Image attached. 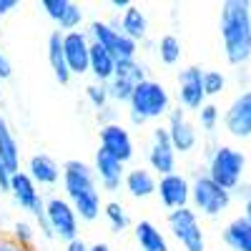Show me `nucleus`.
Instances as JSON below:
<instances>
[{
	"mask_svg": "<svg viewBox=\"0 0 251 251\" xmlns=\"http://www.w3.org/2000/svg\"><path fill=\"white\" fill-rule=\"evenodd\" d=\"M244 219L251 224V199H249V201H246V206H244Z\"/></svg>",
	"mask_w": 251,
	"mask_h": 251,
	"instance_id": "37998d69",
	"label": "nucleus"
},
{
	"mask_svg": "<svg viewBox=\"0 0 251 251\" xmlns=\"http://www.w3.org/2000/svg\"><path fill=\"white\" fill-rule=\"evenodd\" d=\"M111 23L126 35V38H131L133 43H141V40L149 35V15H146V10L136 3H131L128 8H126L121 13L118 20H111Z\"/></svg>",
	"mask_w": 251,
	"mask_h": 251,
	"instance_id": "6ab92c4d",
	"label": "nucleus"
},
{
	"mask_svg": "<svg viewBox=\"0 0 251 251\" xmlns=\"http://www.w3.org/2000/svg\"><path fill=\"white\" fill-rule=\"evenodd\" d=\"M224 241L234 251H251V224L239 216L224 228Z\"/></svg>",
	"mask_w": 251,
	"mask_h": 251,
	"instance_id": "a878e982",
	"label": "nucleus"
},
{
	"mask_svg": "<svg viewBox=\"0 0 251 251\" xmlns=\"http://www.w3.org/2000/svg\"><path fill=\"white\" fill-rule=\"evenodd\" d=\"M219 28L226 60L231 66H244L251 58V3H246V0L221 3Z\"/></svg>",
	"mask_w": 251,
	"mask_h": 251,
	"instance_id": "f03ea898",
	"label": "nucleus"
},
{
	"mask_svg": "<svg viewBox=\"0 0 251 251\" xmlns=\"http://www.w3.org/2000/svg\"><path fill=\"white\" fill-rule=\"evenodd\" d=\"M38 8L55 23V30H60V33L80 30L83 8L78 3H73V0H40Z\"/></svg>",
	"mask_w": 251,
	"mask_h": 251,
	"instance_id": "ddd939ff",
	"label": "nucleus"
},
{
	"mask_svg": "<svg viewBox=\"0 0 251 251\" xmlns=\"http://www.w3.org/2000/svg\"><path fill=\"white\" fill-rule=\"evenodd\" d=\"M133 236L141 251H169V241L153 221H138L133 226Z\"/></svg>",
	"mask_w": 251,
	"mask_h": 251,
	"instance_id": "b1692460",
	"label": "nucleus"
},
{
	"mask_svg": "<svg viewBox=\"0 0 251 251\" xmlns=\"http://www.w3.org/2000/svg\"><path fill=\"white\" fill-rule=\"evenodd\" d=\"M86 33L91 38V43L106 48L116 60H133L138 53V43H133L131 38H126L111 20H91Z\"/></svg>",
	"mask_w": 251,
	"mask_h": 251,
	"instance_id": "39448f33",
	"label": "nucleus"
},
{
	"mask_svg": "<svg viewBox=\"0 0 251 251\" xmlns=\"http://www.w3.org/2000/svg\"><path fill=\"white\" fill-rule=\"evenodd\" d=\"M8 194L13 196L15 206H20L23 211L33 214L38 221L43 219V208H46V199L40 196V188L33 183V178L25 171H15L10 176V188Z\"/></svg>",
	"mask_w": 251,
	"mask_h": 251,
	"instance_id": "1a4fd4ad",
	"label": "nucleus"
},
{
	"mask_svg": "<svg viewBox=\"0 0 251 251\" xmlns=\"http://www.w3.org/2000/svg\"><path fill=\"white\" fill-rule=\"evenodd\" d=\"M156 196L158 201L169 208V211H176V208H186L188 201H191V183L188 178L178 171L169 174V176H158L156 181Z\"/></svg>",
	"mask_w": 251,
	"mask_h": 251,
	"instance_id": "f8f14e48",
	"label": "nucleus"
},
{
	"mask_svg": "<svg viewBox=\"0 0 251 251\" xmlns=\"http://www.w3.org/2000/svg\"><path fill=\"white\" fill-rule=\"evenodd\" d=\"M46 50H48V63H50V71H53L55 80L60 83V86H66L73 75H71V71L66 66V55H63V33L60 30H53L48 35Z\"/></svg>",
	"mask_w": 251,
	"mask_h": 251,
	"instance_id": "393cba45",
	"label": "nucleus"
},
{
	"mask_svg": "<svg viewBox=\"0 0 251 251\" xmlns=\"http://www.w3.org/2000/svg\"><path fill=\"white\" fill-rule=\"evenodd\" d=\"M100 146L98 149H103L106 153H111L113 158H118L123 166L128 163L136 153V146H133V138H131V131L126 128L123 123H108V126H100Z\"/></svg>",
	"mask_w": 251,
	"mask_h": 251,
	"instance_id": "9b49d317",
	"label": "nucleus"
},
{
	"mask_svg": "<svg viewBox=\"0 0 251 251\" xmlns=\"http://www.w3.org/2000/svg\"><path fill=\"white\" fill-rule=\"evenodd\" d=\"M10 171L3 166V161H0V194H8V188H10Z\"/></svg>",
	"mask_w": 251,
	"mask_h": 251,
	"instance_id": "4c0bfd02",
	"label": "nucleus"
},
{
	"mask_svg": "<svg viewBox=\"0 0 251 251\" xmlns=\"http://www.w3.org/2000/svg\"><path fill=\"white\" fill-rule=\"evenodd\" d=\"M146 158H149V171L158 174V176H169L176 171V151L169 141V133H166V126H158L153 128L149 151H146Z\"/></svg>",
	"mask_w": 251,
	"mask_h": 251,
	"instance_id": "9d476101",
	"label": "nucleus"
},
{
	"mask_svg": "<svg viewBox=\"0 0 251 251\" xmlns=\"http://www.w3.org/2000/svg\"><path fill=\"white\" fill-rule=\"evenodd\" d=\"M226 86V78L219 71H203V96H219Z\"/></svg>",
	"mask_w": 251,
	"mask_h": 251,
	"instance_id": "473e14b6",
	"label": "nucleus"
},
{
	"mask_svg": "<svg viewBox=\"0 0 251 251\" xmlns=\"http://www.w3.org/2000/svg\"><path fill=\"white\" fill-rule=\"evenodd\" d=\"M131 5V0H111V8H116V10H126Z\"/></svg>",
	"mask_w": 251,
	"mask_h": 251,
	"instance_id": "a19ab883",
	"label": "nucleus"
},
{
	"mask_svg": "<svg viewBox=\"0 0 251 251\" xmlns=\"http://www.w3.org/2000/svg\"><path fill=\"white\" fill-rule=\"evenodd\" d=\"M18 246H25V249H33V241H35V226L30 221H15L13 224V231L8 234Z\"/></svg>",
	"mask_w": 251,
	"mask_h": 251,
	"instance_id": "7c9ffc66",
	"label": "nucleus"
},
{
	"mask_svg": "<svg viewBox=\"0 0 251 251\" xmlns=\"http://www.w3.org/2000/svg\"><path fill=\"white\" fill-rule=\"evenodd\" d=\"M166 133H169V141L174 146L176 153H188L194 151V146L199 141L196 126L186 118V113L181 108L169 111V126H166Z\"/></svg>",
	"mask_w": 251,
	"mask_h": 251,
	"instance_id": "dca6fc26",
	"label": "nucleus"
},
{
	"mask_svg": "<svg viewBox=\"0 0 251 251\" xmlns=\"http://www.w3.org/2000/svg\"><path fill=\"white\" fill-rule=\"evenodd\" d=\"M88 251H113V249H111L108 244H100V241H98V244H93V246H88Z\"/></svg>",
	"mask_w": 251,
	"mask_h": 251,
	"instance_id": "79ce46f5",
	"label": "nucleus"
},
{
	"mask_svg": "<svg viewBox=\"0 0 251 251\" xmlns=\"http://www.w3.org/2000/svg\"><path fill=\"white\" fill-rule=\"evenodd\" d=\"M156 53L161 58V63H166V66H176V63L181 60V40L176 35H161L158 43H156Z\"/></svg>",
	"mask_w": 251,
	"mask_h": 251,
	"instance_id": "cd10ccee",
	"label": "nucleus"
},
{
	"mask_svg": "<svg viewBox=\"0 0 251 251\" xmlns=\"http://www.w3.org/2000/svg\"><path fill=\"white\" fill-rule=\"evenodd\" d=\"M103 216H106L108 226L113 228L116 234L126 231V228L131 226V216L128 211H126V206L118 203V201H108V203H103Z\"/></svg>",
	"mask_w": 251,
	"mask_h": 251,
	"instance_id": "bb28decb",
	"label": "nucleus"
},
{
	"mask_svg": "<svg viewBox=\"0 0 251 251\" xmlns=\"http://www.w3.org/2000/svg\"><path fill=\"white\" fill-rule=\"evenodd\" d=\"M86 98H88V103L96 108V111H103L106 106H111V98H108V88L103 86V83H88L86 86Z\"/></svg>",
	"mask_w": 251,
	"mask_h": 251,
	"instance_id": "2f4dec72",
	"label": "nucleus"
},
{
	"mask_svg": "<svg viewBox=\"0 0 251 251\" xmlns=\"http://www.w3.org/2000/svg\"><path fill=\"white\" fill-rule=\"evenodd\" d=\"M191 203L194 211H201L206 216H219L231 203V194L216 186L208 176H196V181L191 183Z\"/></svg>",
	"mask_w": 251,
	"mask_h": 251,
	"instance_id": "6e6552de",
	"label": "nucleus"
},
{
	"mask_svg": "<svg viewBox=\"0 0 251 251\" xmlns=\"http://www.w3.org/2000/svg\"><path fill=\"white\" fill-rule=\"evenodd\" d=\"M18 5H20L18 0H0V15H8V13H13Z\"/></svg>",
	"mask_w": 251,
	"mask_h": 251,
	"instance_id": "ea45409f",
	"label": "nucleus"
},
{
	"mask_svg": "<svg viewBox=\"0 0 251 251\" xmlns=\"http://www.w3.org/2000/svg\"><path fill=\"white\" fill-rule=\"evenodd\" d=\"M169 111H171V96L163 83H158L153 78L141 80L128 98V113L138 116L141 121H153L161 116H169Z\"/></svg>",
	"mask_w": 251,
	"mask_h": 251,
	"instance_id": "7ed1b4c3",
	"label": "nucleus"
},
{
	"mask_svg": "<svg viewBox=\"0 0 251 251\" xmlns=\"http://www.w3.org/2000/svg\"><path fill=\"white\" fill-rule=\"evenodd\" d=\"M224 126H226V131L236 138L251 136V91L239 93L231 100V106L224 113Z\"/></svg>",
	"mask_w": 251,
	"mask_h": 251,
	"instance_id": "a211bd4d",
	"label": "nucleus"
},
{
	"mask_svg": "<svg viewBox=\"0 0 251 251\" xmlns=\"http://www.w3.org/2000/svg\"><path fill=\"white\" fill-rule=\"evenodd\" d=\"M156 176L149 171V169H141V166H136V169H128L123 176V186L126 191H128L133 199H149L156 194Z\"/></svg>",
	"mask_w": 251,
	"mask_h": 251,
	"instance_id": "412c9836",
	"label": "nucleus"
},
{
	"mask_svg": "<svg viewBox=\"0 0 251 251\" xmlns=\"http://www.w3.org/2000/svg\"><path fill=\"white\" fill-rule=\"evenodd\" d=\"M169 228L174 239L186 249V251H203L206 241H203V231L199 216L191 206L186 208H176V211H169Z\"/></svg>",
	"mask_w": 251,
	"mask_h": 251,
	"instance_id": "0eeeda50",
	"label": "nucleus"
},
{
	"mask_svg": "<svg viewBox=\"0 0 251 251\" xmlns=\"http://www.w3.org/2000/svg\"><path fill=\"white\" fill-rule=\"evenodd\" d=\"M0 161L10 174L20 171V143L3 116H0Z\"/></svg>",
	"mask_w": 251,
	"mask_h": 251,
	"instance_id": "4be33fe9",
	"label": "nucleus"
},
{
	"mask_svg": "<svg viewBox=\"0 0 251 251\" xmlns=\"http://www.w3.org/2000/svg\"><path fill=\"white\" fill-rule=\"evenodd\" d=\"M106 88H108V98H111V100H116V103H128V98H131V93H133V88H136V83L113 75V78L106 83Z\"/></svg>",
	"mask_w": 251,
	"mask_h": 251,
	"instance_id": "c756f323",
	"label": "nucleus"
},
{
	"mask_svg": "<svg viewBox=\"0 0 251 251\" xmlns=\"http://www.w3.org/2000/svg\"><path fill=\"white\" fill-rule=\"evenodd\" d=\"M10 75H13V66H10L8 55L3 53V48H0V80H5V78H10Z\"/></svg>",
	"mask_w": 251,
	"mask_h": 251,
	"instance_id": "c9c22d12",
	"label": "nucleus"
},
{
	"mask_svg": "<svg viewBox=\"0 0 251 251\" xmlns=\"http://www.w3.org/2000/svg\"><path fill=\"white\" fill-rule=\"evenodd\" d=\"M93 174H96V181L100 183L98 188H103V191H108V194H116L118 188L123 186V176H126V166L113 158L111 153H106L103 149L96 151L93 156Z\"/></svg>",
	"mask_w": 251,
	"mask_h": 251,
	"instance_id": "2eb2a0df",
	"label": "nucleus"
},
{
	"mask_svg": "<svg viewBox=\"0 0 251 251\" xmlns=\"http://www.w3.org/2000/svg\"><path fill=\"white\" fill-rule=\"evenodd\" d=\"M0 251H33V249H25V246H18L8 234H0Z\"/></svg>",
	"mask_w": 251,
	"mask_h": 251,
	"instance_id": "f704fd0d",
	"label": "nucleus"
},
{
	"mask_svg": "<svg viewBox=\"0 0 251 251\" xmlns=\"http://www.w3.org/2000/svg\"><path fill=\"white\" fill-rule=\"evenodd\" d=\"M33 183L40 188V186H55L60 181V163L48 156V153H33L30 161H28V171H25Z\"/></svg>",
	"mask_w": 251,
	"mask_h": 251,
	"instance_id": "aec40b11",
	"label": "nucleus"
},
{
	"mask_svg": "<svg viewBox=\"0 0 251 251\" xmlns=\"http://www.w3.org/2000/svg\"><path fill=\"white\" fill-rule=\"evenodd\" d=\"M43 219L50 228V234L55 239H63V241H73L78 239V231H80V221L73 211V206L60 199V196H50L46 199V208H43Z\"/></svg>",
	"mask_w": 251,
	"mask_h": 251,
	"instance_id": "423d86ee",
	"label": "nucleus"
},
{
	"mask_svg": "<svg viewBox=\"0 0 251 251\" xmlns=\"http://www.w3.org/2000/svg\"><path fill=\"white\" fill-rule=\"evenodd\" d=\"M88 53H91V38L86 30H71L63 33V55L71 75L88 73Z\"/></svg>",
	"mask_w": 251,
	"mask_h": 251,
	"instance_id": "4468645a",
	"label": "nucleus"
},
{
	"mask_svg": "<svg viewBox=\"0 0 251 251\" xmlns=\"http://www.w3.org/2000/svg\"><path fill=\"white\" fill-rule=\"evenodd\" d=\"M98 121H100V126L116 123V108H113V106H106L103 111H98Z\"/></svg>",
	"mask_w": 251,
	"mask_h": 251,
	"instance_id": "e433bc0d",
	"label": "nucleus"
},
{
	"mask_svg": "<svg viewBox=\"0 0 251 251\" xmlns=\"http://www.w3.org/2000/svg\"><path fill=\"white\" fill-rule=\"evenodd\" d=\"M199 123L203 131H214L216 123H219V108L214 106V103H203V106L199 108Z\"/></svg>",
	"mask_w": 251,
	"mask_h": 251,
	"instance_id": "72a5a7b5",
	"label": "nucleus"
},
{
	"mask_svg": "<svg viewBox=\"0 0 251 251\" xmlns=\"http://www.w3.org/2000/svg\"><path fill=\"white\" fill-rule=\"evenodd\" d=\"M66 251H88V244L83 239H73V241L66 244Z\"/></svg>",
	"mask_w": 251,
	"mask_h": 251,
	"instance_id": "58836bf2",
	"label": "nucleus"
},
{
	"mask_svg": "<svg viewBox=\"0 0 251 251\" xmlns=\"http://www.w3.org/2000/svg\"><path fill=\"white\" fill-rule=\"evenodd\" d=\"M246 158L241 151L231 149V146H219V149L211 153V161H208V178H211L216 186H221L224 191L231 194V188L239 186L241 174H244Z\"/></svg>",
	"mask_w": 251,
	"mask_h": 251,
	"instance_id": "20e7f679",
	"label": "nucleus"
},
{
	"mask_svg": "<svg viewBox=\"0 0 251 251\" xmlns=\"http://www.w3.org/2000/svg\"><path fill=\"white\" fill-rule=\"evenodd\" d=\"M203 71L199 66H188L178 73V103L183 108L199 111L203 106Z\"/></svg>",
	"mask_w": 251,
	"mask_h": 251,
	"instance_id": "f3484780",
	"label": "nucleus"
},
{
	"mask_svg": "<svg viewBox=\"0 0 251 251\" xmlns=\"http://www.w3.org/2000/svg\"><path fill=\"white\" fill-rule=\"evenodd\" d=\"M88 73L96 78V83H106L113 78L116 73V58L96 43H91V53H88Z\"/></svg>",
	"mask_w": 251,
	"mask_h": 251,
	"instance_id": "5701e85b",
	"label": "nucleus"
},
{
	"mask_svg": "<svg viewBox=\"0 0 251 251\" xmlns=\"http://www.w3.org/2000/svg\"><path fill=\"white\" fill-rule=\"evenodd\" d=\"M60 183L66 201L73 206L78 221H96L103 214V199L91 163L71 158L60 166Z\"/></svg>",
	"mask_w": 251,
	"mask_h": 251,
	"instance_id": "f257e3e1",
	"label": "nucleus"
},
{
	"mask_svg": "<svg viewBox=\"0 0 251 251\" xmlns=\"http://www.w3.org/2000/svg\"><path fill=\"white\" fill-rule=\"evenodd\" d=\"M113 75L126 78V80H131V83H136V86H138L141 80L149 78V71H146L143 63H138L133 58V60H116V73Z\"/></svg>",
	"mask_w": 251,
	"mask_h": 251,
	"instance_id": "c85d7f7f",
	"label": "nucleus"
}]
</instances>
